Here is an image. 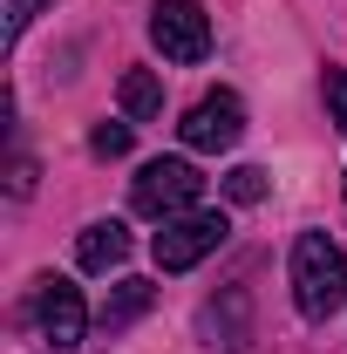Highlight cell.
Returning a JSON list of instances; mask_svg holds the SVG:
<instances>
[{"instance_id": "12", "label": "cell", "mask_w": 347, "mask_h": 354, "mask_svg": "<svg viewBox=\"0 0 347 354\" xmlns=\"http://www.w3.org/2000/svg\"><path fill=\"white\" fill-rule=\"evenodd\" d=\"M41 7H55V0H7V7H0V14H7V21H0V35H7V48H14L21 35H28V21H35Z\"/></svg>"}, {"instance_id": "8", "label": "cell", "mask_w": 347, "mask_h": 354, "mask_svg": "<svg viewBox=\"0 0 347 354\" xmlns=\"http://www.w3.org/2000/svg\"><path fill=\"white\" fill-rule=\"evenodd\" d=\"M116 102H123L130 123H150V116H164V82H157L150 68H130V75L116 82Z\"/></svg>"}, {"instance_id": "10", "label": "cell", "mask_w": 347, "mask_h": 354, "mask_svg": "<svg viewBox=\"0 0 347 354\" xmlns=\"http://www.w3.org/2000/svg\"><path fill=\"white\" fill-rule=\"evenodd\" d=\"M225 198H232V205H259L265 198V171L259 164H238V171L225 177Z\"/></svg>"}, {"instance_id": "1", "label": "cell", "mask_w": 347, "mask_h": 354, "mask_svg": "<svg viewBox=\"0 0 347 354\" xmlns=\"http://www.w3.org/2000/svg\"><path fill=\"white\" fill-rule=\"evenodd\" d=\"M293 300L306 320H334L347 300V252L327 232H300L293 239Z\"/></svg>"}, {"instance_id": "3", "label": "cell", "mask_w": 347, "mask_h": 354, "mask_svg": "<svg viewBox=\"0 0 347 354\" xmlns=\"http://www.w3.org/2000/svg\"><path fill=\"white\" fill-rule=\"evenodd\" d=\"M150 41L164 48V62H205L212 55V14L198 0H157L150 7Z\"/></svg>"}, {"instance_id": "5", "label": "cell", "mask_w": 347, "mask_h": 354, "mask_svg": "<svg viewBox=\"0 0 347 354\" xmlns=\"http://www.w3.org/2000/svg\"><path fill=\"white\" fill-rule=\"evenodd\" d=\"M35 320H41L48 348L55 354H75L88 334V307H82V286H68V279H35Z\"/></svg>"}, {"instance_id": "6", "label": "cell", "mask_w": 347, "mask_h": 354, "mask_svg": "<svg viewBox=\"0 0 347 354\" xmlns=\"http://www.w3.org/2000/svg\"><path fill=\"white\" fill-rule=\"evenodd\" d=\"M177 136H184L191 150H232V143L245 136V102H238L232 88H212V95H198V102L184 109Z\"/></svg>"}, {"instance_id": "2", "label": "cell", "mask_w": 347, "mask_h": 354, "mask_svg": "<svg viewBox=\"0 0 347 354\" xmlns=\"http://www.w3.org/2000/svg\"><path fill=\"white\" fill-rule=\"evenodd\" d=\"M205 198V177H198V164H184V157H157V164H143L130 184V205L143 212V218H184L191 205Z\"/></svg>"}, {"instance_id": "4", "label": "cell", "mask_w": 347, "mask_h": 354, "mask_svg": "<svg viewBox=\"0 0 347 354\" xmlns=\"http://www.w3.org/2000/svg\"><path fill=\"white\" fill-rule=\"evenodd\" d=\"M225 232H232L225 212H184V218H171L164 232H157V245H150V252H157L164 272H191L198 259H212L218 245H225Z\"/></svg>"}, {"instance_id": "11", "label": "cell", "mask_w": 347, "mask_h": 354, "mask_svg": "<svg viewBox=\"0 0 347 354\" xmlns=\"http://www.w3.org/2000/svg\"><path fill=\"white\" fill-rule=\"evenodd\" d=\"M320 95H327V116H334V130H347V68H320Z\"/></svg>"}, {"instance_id": "13", "label": "cell", "mask_w": 347, "mask_h": 354, "mask_svg": "<svg viewBox=\"0 0 347 354\" xmlns=\"http://www.w3.org/2000/svg\"><path fill=\"white\" fill-rule=\"evenodd\" d=\"M88 150H95V157H123V150H130V123H95V130H88Z\"/></svg>"}, {"instance_id": "9", "label": "cell", "mask_w": 347, "mask_h": 354, "mask_svg": "<svg viewBox=\"0 0 347 354\" xmlns=\"http://www.w3.org/2000/svg\"><path fill=\"white\" fill-rule=\"evenodd\" d=\"M150 300H157V286L150 279H116V293L102 300V327L116 334V327H130L136 313H150Z\"/></svg>"}, {"instance_id": "7", "label": "cell", "mask_w": 347, "mask_h": 354, "mask_svg": "<svg viewBox=\"0 0 347 354\" xmlns=\"http://www.w3.org/2000/svg\"><path fill=\"white\" fill-rule=\"evenodd\" d=\"M75 259H82V272H109V266H123V259H130V232H123L116 218H95L82 239H75Z\"/></svg>"}]
</instances>
